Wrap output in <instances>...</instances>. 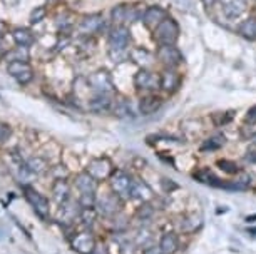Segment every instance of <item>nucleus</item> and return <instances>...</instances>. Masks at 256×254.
Segmentation results:
<instances>
[{
    "label": "nucleus",
    "instance_id": "f257e3e1",
    "mask_svg": "<svg viewBox=\"0 0 256 254\" xmlns=\"http://www.w3.org/2000/svg\"><path fill=\"white\" fill-rule=\"evenodd\" d=\"M131 42V32L126 25H118L109 33V55L114 62H120L128 57V47Z\"/></svg>",
    "mask_w": 256,
    "mask_h": 254
},
{
    "label": "nucleus",
    "instance_id": "f03ea898",
    "mask_svg": "<svg viewBox=\"0 0 256 254\" xmlns=\"http://www.w3.org/2000/svg\"><path fill=\"white\" fill-rule=\"evenodd\" d=\"M180 39V25L172 17H166L154 28V40L159 45H174Z\"/></svg>",
    "mask_w": 256,
    "mask_h": 254
},
{
    "label": "nucleus",
    "instance_id": "7ed1b4c3",
    "mask_svg": "<svg viewBox=\"0 0 256 254\" xmlns=\"http://www.w3.org/2000/svg\"><path fill=\"white\" fill-rule=\"evenodd\" d=\"M24 193H26L27 201L30 203V206L34 208V211L40 216L42 219L49 218L50 213V206H49V199L46 196H42L40 193H37L36 189L30 188V186H24Z\"/></svg>",
    "mask_w": 256,
    "mask_h": 254
},
{
    "label": "nucleus",
    "instance_id": "20e7f679",
    "mask_svg": "<svg viewBox=\"0 0 256 254\" xmlns=\"http://www.w3.org/2000/svg\"><path fill=\"white\" fill-rule=\"evenodd\" d=\"M96 206H98L99 214L106 216V218H112L120 211L122 203H120V198L118 194H106L96 203Z\"/></svg>",
    "mask_w": 256,
    "mask_h": 254
},
{
    "label": "nucleus",
    "instance_id": "39448f33",
    "mask_svg": "<svg viewBox=\"0 0 256 254\" xmlns=\"http://www.w3.org/2000/svg\"><path fill=\"white\" fill-rule=\"evenodd\" d=\"M131 186H132V179L129 174H126L124 171H118L114 172L112 177H110V188L119 198H129L131 196Z\"/></svg>",
    "mask_w": 256,
    "mask_h": 254
},
{
    "label": "nucleus",
    "instance_id": "423d86ee",
    "mask_svg": "<svg viewBox=\"0 0 256 254\" xmlns=\"http://www.w3.org/2000/svg\"><path fill=\"white\" fill-rule=\"evenodd\" d=\"M158 60H161L168 69L180 65L182 62V54L181 50L174 45H159V49L156 52Z\"/></svg>",
    "mask_w": 256,
    "mask_h": 254
},
{
    "label": "nucleus",
    "instance_id": "0eeeda50",
    "mask_svg": "<svg viewBox=\"0 0 256 254\" xmlns=\"http://www.w3.org/2000/svg\"><path fill=\"white\" fill-rule=\"evenodd\" d=\"M7 70L18 84H28L32 80V77H34L32 67L28 65V62H24V60L8 62Z\"/></svg>",
    "mask_w": 256,
    "mask_h": 254
},
{
    "label": "nucleus",
    "instance_id": "6e6552de",
    "mask_svg": "<svg viewBox=\"0 0 256 254\" xmlns=\"http://www.w3.org/2000/svg\"><path fill=\"white\" fill-rule=\"evenodd\" d=\"M134 85L139 90H156L161 87V80L154 72L148 69H139L138 74L134 75Z\"/></svg>",
    "mask_w": 256,
    "mask_h": 254
},
{
    "label": "nucleus",
    "instance_id": "1a4fd4ad",
    "mask_svg": "<svg viewBox=\"0 0 256 254\" xmlns=\"http://www.w3.org/2000/svg\"><path fill=\"white\" fill-rule=\"evenodd\" d=\"M88 172L96 181L108 179V177L112 174V162H110L108 157H98V159L90 161Z\"/></svg>",
    "mask_w": 256,
    "mask_h": 254
},
{
    "label": "nucleus",
    "instance_id": "9d476101",
    "mask_svg": "<svg viewBox=\"0 0 256 254\" xmlns=\"http://www.w3.org/2000/svg\"><path fill=\"white\" fill-rule=\"evenodd\" d=\"M88 84L90 85V89L96 90L98 94H109L112 90V80L110 75L106 70H98L88 79Z\"/></svg>",
    "mask_w": 256,
    "mask_h": 254
},
{
    "label": "nucleus",
    "instance_id": "9b49d317",
    "mask_svg": "<svg viewBox=\"0 0 256 254\" xmlns=\"http://www.w3.org/2000/svg\"><path fill=\"white\" fill-rule=\"evenodd\" d=\"M72 248L79 254H92L96 251V239L92 234L80 233L72 239Z\"/></svg>",
    "mask_w": 256,
    "mask_h": 254
},
{
    "label": "nucleus",
    "instance_id": "f8f14e48",
    "mask_svg": "<svg viewBox=\"0 0 256 254\" xmlns=\"http://www.w3.org/2000/svg\"><path fill=\"white\" fill-rule=\"evenodd\" d=\"M166 17H168V13H166V10H164L162 7L151 5V7H148L146 12L142 13V23L154 30V28H156Z\"/></svg>",
    "mask_w": 256,
    "mask_h": 254
},
{
    "label": "nucleus",
    "instance_id": "ddd939ff",
    "mask_svg": "<svg viewBox=\"0 0 256 254\" xmlns=\"http://www.w3.org/2000/svg\"><path fill=\"white\" fill-rule=\"evenodd\" d=\"M104 25V18L100 13H92V15H86L80 20L79 25V32L84 33V35H92V33H98Z\"/></svg>",
    "mask_w": 256,
    "mask_h": 254
},
{
    "label": "nucleus",
    "instance_id": "4468645a",
    "mask_svg": "<svg viewBox=\"0 0 256 254\" xmlns=\"http://www.w3.org/2000/svg\"><path fill=\"white\" fill-rule=\"evenodd\" d=\"M112 105L114 102H112V99L109 97V94H98L89 100L88 107H89V111H92L96 114H104V112L112 111Z\"/></svg>",
    "mask_w": 256,
    "mask_h": 254
},
{
    "label": "nucleus",
    "instance_id": "2eb2a0df",
    "mask_svg": "<svg viewBox=\"0 0 256 254\" xmlns=\"http://www.w3.org/2000/svg\"><path fill=\"white\" fill-rule=\"evenodd\" d=\"M162 105V99L158 97V95H144V97L139 100V112L142 116H151V114H156Z\"/></svg>",
    "mask_w": 256,
    "mask_h": 254
},
{
    "label": "nucleus",
    "instance_id": "dca6fc26",
    "mask_svg": "<svg viewBox=\"0 0 256 254\" xmlns=\"http://www.w3.org/2000/svg\"><path fill=\"white\" fill-rule=\"evenodd\" d=\"M159 80H161V89L162 90H166V92H174V90H178V87H180V84H181V75L178 74L176 70L166 69L161 74Z\"/></svg>",
    "mask_w": 256,
    "mask_h": 254
},
{
    "label": "nucleus",
    "instance_id": "f3484780",
    "mask_svg": "<svg viewBox=\"0 0 256 254\" xmlns=\"http://www.w3.org/2000/svg\"><path fill=\"white\" fill-rule=\"evenodd\" d=\"M110 15H112V20L114 23H118V25H124L126 22H132L134 18H136V13H134L132 7L129 5H118L112 8V12H110Z\"/></svg>",
    "mask_w": 256,
    "mask_h": 254
},
{
    "label": "nucleus",
    "instance_id": "a211bd4d",
    "mask_svg": "<svg viewBox=\"0 0 256 254\" xmlns=\"http://www.w3.org/2000/svg\"><path fill=\"white\" fill-rule=\"evenodd\" d=\"M76 188L80 193H96L98 189V181L94 179L89 172H80L76 176Z\"/></svg>",
    "mask_w": 256,
    "mask_h": 254
},
{
    "label": "nucleus",
    "instance_id": "6ab92c4d",
    "mask_svg": "<svg viewBox=\"0 0 256 254\" xmlns=\"http://www.w3.org/2000/svg\"><path fill=\"white\" fill-rule=\"evenodd\" d=\"M131 198L146 203V201H149V199L152 198V191H151V188H149L146 183H144V181L134 179L132 186H131Z\"/></svg>",
    "mask_w": 256,
    "mask_h": 254
},
{
    "label": "nucleus",
    "instance_id": "aec40b11",
    "mask_svg": "<svg viewBox=\"0 0 256 254\" xmlns=\"http://www.w3.org/2000/svg\"><path fill=\"white\" fill-rule=\"evenodd\" d=\"M244 10V0H224L223 3V12L228 18H238L243 15Z\"/></svg>",
    "mask_w": 256,
    "mask_h": 254
},
{
    "label": "nucleus",
    "instance_id": "412c9836",
    "mask_svg": "<svg viewBox=\"0 0 256 254\" xmlns=\"http://www.w3.org/2000/svg\"><path fill=\"white\" fill-rule=\"evenodd\" d=\"M52 194H54V199L59 204H64L69 201V194H70V188L67 184L66 179H57L54 184H52Z\"/></svg>",
    "mask_w": 256,
    "mask_h": 254
},
{
    "label": "nucleus",
    "instance_id": "4be33fe9",
    "mask_svg": "<svg viewBox=\"0 0 256 254\" xmlns=\"http://www.w3.org/2000/svg\"><path fill=\"white\" fill-rule=\"evenodd\" d=\"M238 33L243 39L254 42L256 40V17H248L238 27Z\"/></svg>",
    "mask_w": 256,
    "mask_h": 254
},
{
    "label": "nucleus",
    "instance_id": "5701e85b",
    "mask_svg": "<svg viewBox=\"0 0 256 254\" xmlns=\"http://www.w3.org/2000/svg\"><path fill=\"white\" fill-rule=\"evenodd\" d=\"M194 179H198L202 184L212 186V188H223V181L214 176V172L210 169H200L194 172Z\"/></svg>",
    "mask_w": 256,
    "mask_h": 254
},
{
    "label": "nucleus",
    "instance_id": "b1692460",
    "mask_svg": "<svg viewBox=\"0 0 256 254\" xmlns=\"http://www.w3.org/2000/svg\"><path fill=\"white\" fill-rule=\"evenodd\" d=\"M129 57H131L132 62H136V64L142 65V69L154 60V57H152L151 52H149L148 49H142V47H136V49H132L131 52H129Z\"/></svg>",
    "mask_w": 256,
    "mask_h": 254
},
{
    "label": "nucleus",
    "instance_id": "393cba45",
    "mask_svg": "<svg viewBox=\"0 0 256 254\" xmlns=\"http://www.w3.org/2000/svg\"><path fill=\"white\" fill-rule=\"evenodd\" d=\"M158 248H159V251H161V254H174L178 251V238L174 234L166 233L161 238V241H159Z\"/></svg>",
    "mask_w": 256,
    "mask_h": 254
},
{
    "label": "nucleus",
    "instance_id": "a878e982",
    "mask_svg": "<svg viewBox=\"0 0 256 254\" xmlns=\"http://www.w3.org/2000/svg\"><path fill=\"white\" fill-rule=\"evenodd\" d=\"M12 37L18 47H28L36 40L34 39V33L28 30V28H16V30L12 32Z\"/></svg>",
    "mask_w": 256,
    "mask_h": 254
},
{
    "label": "nucleus",
    "instance_id": "bb28decb",
    "mask_svg": "<svg viewBox=\"0 0 256 254\" xmlns=\"http://www.w3.org/2000/svg\"><path fill=\"white\" fill-rule=\"evenodd\" d=\"M112 114H114L116 117H120V119H124V117H131V114H132L131 104H129L126 99H119V100H116L114 105H112Z\"/></svg>",
    "mask_w": 256,
    "mask_h": 254
},
{
    "label": "nucleus",
    "instance_id": "cd10ccee",
    "mask_svg": "<svg viewBox=\"0 0 256 254\" xmlns=\"http://www.w3.org/2000/svg\"><path fill=\"white\" fill-rule=\"evenodd\" d=\"M26 167L32 172L34 176H38V174H42V172H46L47 162L42 159V157H32V159H28L26 162Z\"/></svg>",
    "mask_w": 256,
    "mask_h": 254
},
{
    "label": "nucleus",
    "instance_id": "c85d7f7f",
    "mask_svg": "<svg viewBox=\"0 0 256 254\" xmlns=\"http://www.w3.org/2000/svg\"><path fill=\"white\" fill-rule=\"evenodd\" d=\"M223 144H224V137H223V136L210 137L208 141L202 142L201 151H216V149H220V147L223 146Z\"/></svg>",
    "mask_w": 256,
    "mask_h": 254
},
{
    "label": "nucleus",
    "instance_id": "c756f323",
    "mask_svg": "<svg viewBox=\"0 0 256 254\" xmlns=\"http://www.w3.org/2000/svg\"><path fill=\"white\" fill-rule=\"evenodd\" d=\"M60 216H62V221L69 223L77 216V211L74 209V206L72 204L64 203V204H60Z\"/></svg>",
    "mask_w": 256,
    "mask_h": 254
},
{
    "label": "nucleus",
    "instance_id": "7c9ffc66",
    "mask_svg": "<svg viewBox=\"0 0 256 254\" xmlns=\"http://www.w3.org/2000/svg\"><path fill=\"white\" fill-rule=\"evenodd\" d=\"M7 59L10 60V62H16V60L27 62L28 60V50H27V47H17L16 50H12L10 54H7Z\"/></svg>",
    "mask_w": 256,
    "mask_h": 254
},
{
    "label": "nucleus",
    "instance_id": "2f4dec72",
    "mask_svg": "<svg viewBox=\"0 0 256 254\" xmlns=\"http://www.w3.org/2000/svg\"><path fill=\"white\" fill-rule=\"evenodd\" d=\"M98 209H94V208H84L79 213V216H80V219L84 221V224H94V221H96V218H98Z\"/></svg>",
    "mask_w": 256,
    "mask_h": 254
},
{
    "label": "nucleus",
    "instance_id": "473e14b6",
    "mask_svg": "<svg viewBox=\"0 0 256 254\" xmlns=\"http://www.w3.org/2000/svg\"><path fill=\"white\" fill-rule=\"evenodd\" d=\"M152 214H154V208L148 203H144L141 208L136 211V218L141 219V221H148V219H151Z\"/></svg>",
    "mask_w": 256,
    "mask_h": 254
},
{
    "label": "nucleus",
    "instance_id": "72a5a7b5",
    "mask_svg": "<svg viewBox=\"0 0 256 254\" xmlns=\"http://www.w3.org/2000/svg\"><path fill=\"white\" fill-rule=\"evenodd\" d=\"M96 193H82L80 194V199H79V204H80V208L84 209V208H94L96 206Z\"/></svg>",
    "mask_w": 256,
    "mask_h": 254
},
{
    "label": "nucleus",
    "instance_id": "f704fd0d",
    "mask_svg": "<svg viewBox=\"0 0 256 254\" xmlns=\"http://www.w3.org/2000/svg\"><path fill=\"white\" fill-rule=\"evenodd\" d=\"M151 239H152V236L149 234V231H146V229H144V231H141L136 236L134 243L138 244V248H149V246H151Z\"/></svg>",
    "mask_w": 256,
    "mask_h": 254
},
{
    "label": "nucleus",
    "instance_id": "c9c22d12",
    "mask_svg": "<svg viewBox=\"0 0 256 254\" xmlns=\"http://www.w3.org/2000/svg\"><path fill=\"white\" fill-rule=\"evenodd\" d=\"M200 224H201L200 219L188 218V219H184V221H181L180 229H181V231H184V233H190V231H194V229L200 226Z\"/></svg>",
    "mask_w": 256,
    "mask_h": 254
},
{
    "label": "nucleus",
    "instance_id": "e433bc0d",
    "mask_svg": "<svg viewBox=\"0 0 256 254\" xmlns=\"http://www.w3.org/2000/svg\"><path fill=\"white\" fill-rule=\"evenodd\" d=\"M218 166H220V169L221 171H224V172H228V174H238L240 169H238V166L234 164L233 161H218Z\"/></svg>",
    "mask_w": 256,
    "mask_h": 254
},
{
    "label": "nucleus",
    "instance_id": "4c0bfd02",
    "mask_svg": "<svg viewBox=\"0 0 256 254\" xmlns=\"http://www.w3.org/2000/svg\"><path fill=\"white\" fill-rule=\"evenodd\" d=\"M46 8L44 7H36V10H34L30 13V22L32 23H38L40 20H44V17H46Z\"/></svg>",
    "mask_w": 256,
    "mask_h": 254
},
{
    "label": "nucleus",
    "instance_id": "58836bf2",
    "mask_svg": "<svg viewBox=\"0 0 256 254\" xmlns=\"http://www.w3.org/2000/svg\"><path fill=\"white\" fill-rule=\"evenodd\" d=\"M10 127L7 126V124H2L0 122V144L6 142L8 137H10Z\"/></svg>",
    "mask_w": 256,
    "mask_h": 254
},
{
    "label": "nucleus",
    "instance_id": "ea45409f",
    "mask_svg": "<svg viewBox=\"0 0 256 254\" xmlns=\"http://www.w3.org/2000/svg\"><path fill=\"white\" fill-rule=\"evenodd\" d=\"M136 248H138L136 243H134V241H128V243L122 244L120 251H122V254H134V253H136Z\"/></svg>",
    "mask_w": 256,
    "mask_h": 254
},
{
    "label": "nucleus",
    "instance_id": "a19ab883",
    "mask_svg": "<svg viewBox=\"0 0 256 254\" xmlns=\"http://www.w3.org/2000/svg\"><path fill=\"white\" fill-rule=\"evenodd\" d=\"M244 122L250 124V126L256 124V105H254V107H251L250 111H248V114H246V117H244Z\"/></svg>",
    "mask_w": 256,
    "mask_h": 254
},
{
    "label": "nucleus",
    "instance_id": "79ce46f5",
    "mask_svg": "<svg viewBox=\"0 0 256 254\" xmlns=\"http://www.w3.org/2000/svg\"><path fill=\"white\" fill-rule=\"evenodd\" d=\"M161 184H162L164 191H169V193H171V191H174V189H178V184L172 183L171 179H162Z\"/></svg>",
    "mask_w": 256,
    "mask_h": 254
},
{
    "label": "nucleus",
    "instance_id": "37998d69",
    "mask_svg": "<svg viewBox=\"0 0 256 254\" xmlns=\"http://www.w3.org/2000/svg\"><path fill=\"white\" fill-rule=\"evenodd\" d=\"M142 254H161V251H159V248H156V246H149L144 249Z\"/></svg>",
    "mask_w": 256,
    "mask_h": 254
},
{
    "label": "nucleus",
    "instance_id": "c03bdc74",
    "mask_svg": "<svg viewBox=\"0 0 256 254\" xmlns=\"http://www.w3.org/2000/svg\"><path fill=\"white\" fill-rule=\"evenodd\" d=\"M244 159L248 161V162H251V164H256V151L248 152V154L244 156Z\"/></svg>",
    "mask_w": 256,
    "mask_h": 254
},
{
    "label": "nucleus",
    "instance_id": "a18cd8bd",
    "mask_svg": "<svg viewBox=\"0 0 256 254\" xmlns=\"http://www.w3.org/2000/svg\"><path fill=\"white\" fill-rule=\"evenodd\" d=\"M251 142L256 144V134H253V136H251Z\"/></svg>",
    "mask_w": 256,
    "mask_h": 254
}]
</instances>
